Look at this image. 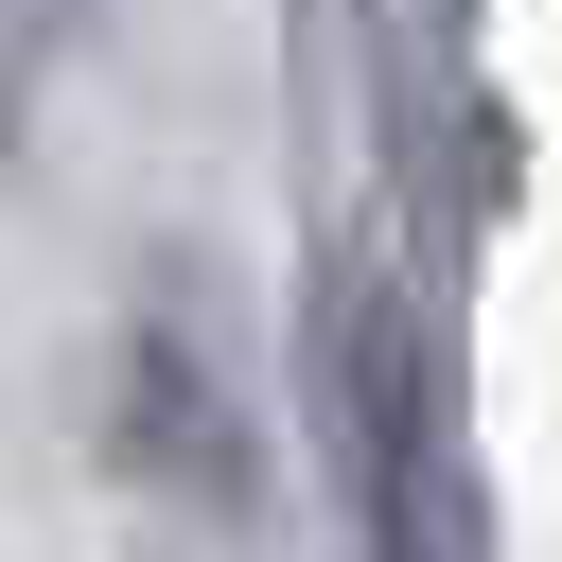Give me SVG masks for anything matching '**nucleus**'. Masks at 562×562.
I'll list each match as a JSON object with an SVG mask.
<instances>
[{
    "instance_id": "nucleus-1",
    "label": "nucleus",
    "mask_w": 562,
    "mask_h": 562,
    "mask_svg": "<svg viewBox=\"0 0 562 562\" xmlns=\"http://www.w3.org/2000/svg\"><path fill=\"white\" fill-rule=\"evenodd\" d=\"M299 404L334 439V492L369 544H439V492H422V439H439V316L404 281L386 228H351L316 281H299Z\"/></svg>"
},
{
    "instance_id": "nucleus-2",
    "label": "nucleus",
    "mask_w": 562,
    "mask_h": 562,
    "mask_svg": "<svg viewBox=\"0 0 562 562\" xmlns=\"http://www.w3.org/2000/svg\"><path fill=\"white\" fill-rule=\"evenodd\" d=\"M123 474H176L193 509H246V492H263V457H246V404L211 386L193 316H140V334H123Z\"/></svg>"
}]
</instances>
